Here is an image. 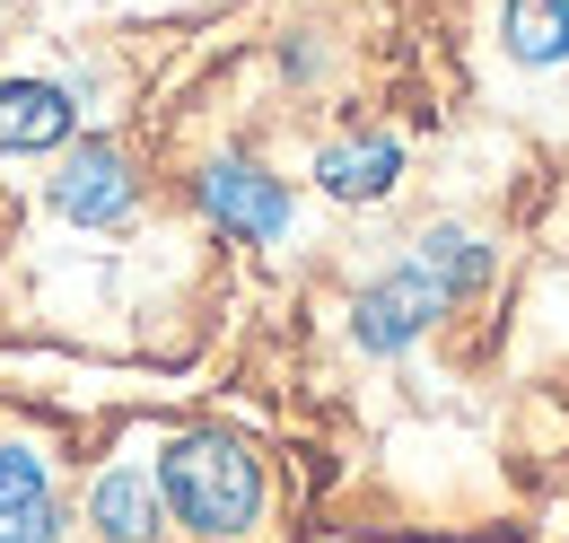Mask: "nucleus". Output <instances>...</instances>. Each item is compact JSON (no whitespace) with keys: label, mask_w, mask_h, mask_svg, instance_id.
I'll return each mask as SVG.
<instances>
[{"label":"nucleus","mask_w":569,"mask_h":543,"mask_svg":"<svg viewBox=\"0 0 569 543\" xmlns=\"http://www.w3.org/2000/svg\"><path fill=\"white\" fill-rule=\"evenodd\" d=\"M482 280H491V246H482L473 228H421L412 255L351 298V342L377 351V359H395V351H412L447 307H465Z\"/></svg>","instance_id":"obj_1"},{"label":"nucleus","mask_w":569,"mask_h":543,"mask_svg":"<svg viewBox=\"0 0 569 543\" xmlns=\"http://www.w3.org/2000/svg\"><path fill=\"white\" fill-rule=\"evenodd\" d=\"M158 491L167 517L202 543H237L263 526V456L228 430H176L158 447Z\"/></svg>","instance_id":"obj_2"},{"label":"nucleus","mask_w":569,"mask_h":543,"mask_svg":"<svg viewBox=\"0 0 569 543\" xmlns=\"http://www.w3.org/2000/svg\"><path fill=\"white\" fill-rule=\"evenodd\" d=\"M193 203L211 219L219 237H237V246H272L289 237V185L272 167H254V158H211V167H193Z\"/></svg>","instance_id":"obj_3"},{"label":"nucleus","mask_w":569,"mask_h":543,"mask_svg":"<svg viewBox=\"0 0 569 543\" xmlns=\"http://www.w3.org/2000/svg\"><path fill=\"white\" fill-rule=\"evenodd\" d=\"M44 203L62 210L71 228H123L141 210V176H132V158L114 140H71L62 167L44 176Z\"/></svg>","instance_id":"obj_4"},{"label":"nucleus","mask_w":569,"mask_h":543,"mask_svg":"<svg viewBox=\"0 0 569 543\" xmlns=\"http://www.w3.org/2000/svg\"><path fill=\"white\" fill-rule=\"evenodd\" d=\"M403 185V140L395 132H342V140H325L316 149V194L325 203H386Z\"/></svg>","instance_id":"obj_5"},{"label":"nucleus","mask_w":569,"mask_h":543,"mask_svg":"<svg viewBox=\"0 0 569 543\" xmlns=\"http://www.w3.org/2000/svg\"><path fill=\"white\" fill-rule=\"evenodd\" d=\"M79 106L62 79H0V158H44L71 149Z\"/></svg>","instance_id":"obj_6"},{"label":"nucleus","mask_w":569,"mask_h":543,"mask_svg":"<svg viewBox=\"0 0 569 543\" xmlns=\"http://www.w3.org/2000/svg\"><path fill=\"white\" fill-rule=\"evenodd\" d=\"M62 535V491L36 447H0V543H53Z\"/></svg>","instance_id":"obj_7"},{"label":"nucleus","mask_w":569,"mask_h":543,"mask_svg":"<svg viewBox=\"0 0 569 543\" xmlns=\"http://www.w3.org/2000/svg\"><path fill=\"white\" fill-rule=\"evenodd\" d=\"M88 526H97L106 543H158V526H167V491H158V474L106 465V474L88 482Z\"/></svg>","instance_id":"obj_8"},{"label":"nucleus","mask_w":569,"mask_h":543,"mask_svg":"<svg viewBox=\"0 0 569 543\" xmlns=\"http://www.w3.org/2000/svg\"><path fill=\"white\" fill-rule=\"evenodd\" d=\"M499 36H508V53L526 70H561L569 62V0H508Z\"/></svg>","instance_id":"obj_9"}]
</instances>
